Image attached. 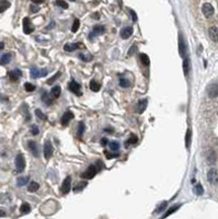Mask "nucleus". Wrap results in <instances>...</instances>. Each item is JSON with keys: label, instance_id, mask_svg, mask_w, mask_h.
<instances>
[{"label": "nucleus", "instance_id": "f257e3e1", "mask_svg": "<svg viewBox=\"0 0 218 219\" xmlns=\"http://www.w3.org/2000/svg\"><path fill=\"white\" fill-rule=\"evenodd\" d=\"M207 181L211 185L218 184V170L216 168H211L207 172Z\"/></svg>", "mask_w": 218, "mask_h": 219}, {"label": "nucleus", "instance_id": "f03ea898", "mask_svg": "<svg viewBox=\"0 0 218 219\" xmlns=\"http://www.w3.org/2000/svg\"><path fill=\"white\" fill-rule=\"evenodd\" d=\"M202 11H203V15H205V18H211L215 13V9L213 7V4L209 2H205L202 7Z\"/></svg>", "mask_w": 218, "mask_h": 219}, {"label": "nucleus", "instance_id": "7ed1b4c3", "mask_svg": "<svg viewBox=\"0 0 218 219\" xmlns=\"http://www.w3.org/2000/svg\"><path fill=\"white\" fill-rule=\"evenodd\" d=\"M15 167L18 172H23L25 168V159L23 157V154H18L15 157Z\"/></svg>", "mask_w": 218, "mask_h": 219}, {"label": "nucleus", "instance_id": "20e7f679", "mask_svg": "<svg viewBox=\"0 0 218 219\" xmlns=\"http://www.w3.org/2000/svg\"><path fill=\"white\" fill-rule=\"evenodd\" d=\"M98 171H99V170H98L94 165H90L89 168H88V169L82 173V175L81 176H82L83 179H89V180L93 179V178L96 176V174H97Z\"/></svg>", "mask_w": 218, "mask_h": 219}, {"label": "nucleus", "instance_id": "39448f33", "mask_svg": "<svg viewBox=\"0 0 218 219\" xmlns=\"http://www.w3.org/2000/svg\"><path fill=\"white\" fill-rule=\"evenodd\" d=\"M70 188H71V176H67V178L64 180L63 184H61V192L63 194H68L69 191H70Z\"/></svg>", "mask_w": 218, "mask_h": 219}, {"label": "nucleus", "instance_id": "423d86ee", "mask_svg": "<svg viewBox=\"0 0 218 219\" xmlns=\"http://www.w3.org/2000/svg\"><path fill=\"white\" fill-rule=\"evenodd\" d=\"M31 77L33 79H37V78H41V77H45L47 75V70L46 69H39V68H32L31 69Z\"/></svg>", "mask_w": 218, "mask_h": 219}, {"label": "nucleus", "instance_id": "0eeeda50", "mask_svg": "<svg viewBox=\"0 0 218 219\" xmlns=\"http://www.w3.org/2000/svg\"><path fill=\"white\" fill-rule=\"evenodd\" d=\"M34 31V26H33L32 22L29 18L23 19V32L25 34H31Z\"/></svg>", "mask_w": 218, "mask_h": 219}, {"label": "nucleus", "instance_id": "6e6552de", "mask_svg": "<svg viewBox=\"0 0 218 219\" xmlns=\"http://www.w3.org/2000/svg\"><path fill=\"white\" fill-rule=\"evenodd\" d=\"M68 88H69V90H70V91H71L72 93H75L76 95H78V97H80V95H81V87H80V84H79L78 82H76L75 80H71V82L69 83V87H68Z\"/></svg>", "mask_w": 218, "mask_h": 219}, {"label": "nucleus", "instance_id": "1a4fd4ad", "mask_svg": "<svg viewBox=\"0 0 218 219\" xmlns=\"http://www.w3.org/2000/svg\"><path fill=\"white\" fill-rule=\"evenodd\" d=\"M53 156V146L50 140H46L44 144V157L45 159H50Z\"/></svg>", "mask_w": 218, "mask_h": 219}, {"label": "nucleus", "instance_id": "9d476101", "mask_svg": "<svg viewBox=\"0 0 218 219\" xmlns=\"http://www.w3.org/2000/svg\"><path fill=\"white\" fill-rule=\"evenodd\" d=\"M207 93L208 97H211V99L218 97V83H211V86L208 87Z\"/></svg>", "mask_w": 218, "mask_h": 219}, {"label": "nucleus", "instance_id": "9b49d317", "mask_svg": "<svg viewBox=\"0 0 218 219\" xmlns=\"http://www.w3.org/2000/svg\"><path fill=\"white\" fill-rule=\"evenodd\" d=\"M208 35L213 42L218 43V26H211L208 29Z\"/></svg>", "mask_w": 218, "mask_h": 219}, {"label": "nucleus", "instance_id": "f8f14e48", "mask_svg": "<svg viewBox=\"0 0 218 219\" xmlns=\"http://www.w3.org/2000/svg\"><path fill=\"white\" fill-rule=\"evenodd\" d=\"M8 76H9V78H10L11 81H18V80L21 78L22 71L20 69H13V70H11V71L8 72Z\"/></svg>", "mask_w": 218, "mask_h": 219}, {"label": "nucleus", "instance_id": "ddd939ff", "mask_svg": "<svg viewBox=\"0 0 218 219\" xmlns=\"http://www.w3.org/2000/svg\"><path fill=\"white\" fill-rule=\"evenodd\" d=\"M185 52H186V46H185V42L183 40L182 35L180 34L179 36V53L181 57H184L185 56Z\"/></svg>", "mask_w": 218, "mask_h": 219}, {"label": "nucleus", "instance_id": "4468645a", "mask_svg": "<svg viewBox=\"0 0 218 219\" xmlns=\"http://www.w3.org/2000/svg\"><path fill=\"white\" fill-rule=\"evenodd\" d=\"M104 32H105V28H104L103 25H97V26H94V29H93V31L91 32V34H90V39L92 40L93 37H94V35L103 34Z\"/></svg>", "mask_w": 218, "mask_h": 219}, {"label": "nucleus", "instance_id": "2eb2a0df", "mask_svg": "<svg viewBox=\"0 0 218 219\" xmlns=\"http://www.w3.org/2000/svg\"><path fill=\"white\" fill-rule=\"evenodd\" d=\"M133 34V28L132 26H126L121 31V37L124 40H127L128 37H131Z\"/></svg>", "mask_w": 218, "mask_h": 219}, {"label": "nucleus", "instance_id": "dca6fc26", "mask_svg": "<svg viewBox=\"0 0 218 219\" xmlns=\"http://www.w3.org/2000/svg\"><path fill=\"white\" fill-rule=\"evenodd\" d=\"M72 119H74V114H72L71 112H69V111L65 112V114L63 115V117H61V124L66 126Z\"/></svg>", "mask_w": 218, "mask_h": 219}, {"label": "nucleus", "instance_id": "f3484780", "mask_svg": "<svg viewBox=\"0 0 218 219\" xmlns=\"http://www.w3.org/2000/svg\"><path fill=\"white\" fill-rule=\"evenodd\" d=\"M147 105H148V101H147V99H144V100H141L137 104V106H136V112L137 113H139V114H141L145 110H146Z\"/></svg>", "mask_w": 218, "mask_h": 219}, {"label": "nucleus", "instance_id": "a211bd4d", "mask_svg": "<svg viewBox=\"0 0 218 219\" xmlns=\"http://www.w3.org/2000/svg\"><path fill=\"white\" fill-rule=\"evenodd\" d=\"M80 47H82V43H75V44H66L64 46V49L66 52H74V50L78 49Z\"/></svg>", "mask_w": 218, "mask_h": 219}, {"label": "nucleus", "instance_id": "6ab92c4d", "mask_svg": "<svg viewBox=\"0 0 218 219\" xmlns=\"http://www.w3.org/2000/svg\"><path fill=\"white\" fill-rule=\"evenodd\" d=\"M28 147L30 148V150L32 152L35 157H39V148H37V145H36L35 141H33V140H30L29 143H28Z\"/></svg>", "mask_w": 218, "mask_h": 219}, {"label": "nucleus", "instance_id": "aec40b11", "mask_svg": "<svg viewBox=\"0 0 218 219\" xmlns=\"http://www.w3.org/2000/svg\"><path fill=\"white\" fill-rule=\"evenodd\" d=\"M206 159H207L208 163H211V164H214L215 162L217 161V156H216V152H215L214 150H209L207 152Z\"/></svg>", "mask_w": 218, "mask_h": 219}, {"label": "nucleus", "instance_id": "412c9836", "mask_svg": "<svg viewBox=\"0 0 218 219\" xmlns=\"http://www.w3.org/2000/svg\"><path fill=\"white\" fill-rule=\"evenodd\" d=\"M191 141H192V130L189 128L185 134V146L187 149H190L191 147Z\"/></svg>", "mask_w": 218, "mask_h": 219}, {"label": "nucleus", "instance_id": "4be33fe9", "mask_svg": "<svg viewBox=\"0 0 218 219\" xmlns=\"http://www.w3.org/2000/svg\"><path fill=\"white\" fill-rule=\"evenodd\" d=\"M61 87L56 86L52 89V91H50V95H52V97H54V99H57V97H59V95H61Z\"/></svg>", "mask_w": 218, "mask_h": 219}, {"label": "nucleus", "instance_id": "5701e85b", "mask_svg": "<svg viewBox=\"0 0 218 219\" xmlns=\"http://www.w3.org/2000/svg\"><path fill=\"white\" fill-rule=\"evenodd\" d=\"M20 212H21L22 215H25V214H29L31 212V206H30L28 203H23L20 207Z\"/></svg>", "mask_w": 218, "mask_h": 219}, {"label": "nucleus", "instance_id": "b1692460", "mask_svg": "<svg viewBox=\"0 0 218 219\" xmlns=\"http://www.w3.org/2000/svg\"><path fill=\"white\" fill-rule=\"evenodd\" d=\"M179 208H180V205H173L172 207H170V208H169L168 210L166 212V214L162 216V217H163V218H167L168 216H170L171 214H173L174 212H176V210H178Z\"/></svg>", "mask_w": 218, "mask_h": 219}, {"label": "nucleus", "instance_id": "393cba45", "mask_svg": "<svg viewBox=\"0 0 218 219\" xmlns=\"http://www.w3.org/2000/svg\"><path fill=\"white\" fill-rule=\"evenodd\" d=\"M90 88H91V90H92V91H94V92H98V91L100 90V88H101V84H100V83H98L96 80H91V81H90Z\"/></svg>", "mask_w": 218, "mask_h": 219}, {"label": "nucleus", "instance_id": "a878e982", "mask_svg": "<svg viewBox=\"0 0 218 219\" xmlns=\"http://www.w3.org/2000/svg\"><path fill=\"white\" fill-rule=\"evenodd\" d=\"M9 7H10V2L9 1H7V0H1L0 1V13L6 11Z\"/></svg>", "mask_w": 218, "mask_h": 219}, {"label": "nucleus", "instance_id": "bb28decb", "mask_svg": "<svg viewBox=\"0 0 218 219\" xmlns=\"http://www.w3.org/2000/svg\"><path fill=\"white\" fill-rule=\"evenodd\" d=\"M137 141H138V137L136 136V135H133V136H131L128 139L126 140V144H125L126 147H128L131 145H135Z\"/></svg>", "mask_w": 218, "mask_h": 219}, {"label": "nucleus", "instance_id": "cd10ccee", "mask_svg": "<svg viewBox=\"0 0 218 219\" xmlns=\"http://www.w3.org/2000/svg\"><path fill=\"white\" fill-rule=\"evenodd\" d=\"M28 182H29V176H22V178L18 179L17 184H18V186H24V185H26Z\"/></svg>", "mask_w": 218, "mask_h": 219}, {"label": "nucleus", "instance_id": "c85d7f7f", "mask_svg": "<svg viewBox=\"0 0 218 219\" xmlns=\"http://www.w3.org/2000/svg\"><path fill=\"white\" fill-rule=\"evenodd\" d=\"M11 60V54H4L2 55V57L0 59V64L1 65H7L8 63H10Z\"/></svg>", "mask_w": 218, "mask_h": 219}, {"label": "nucleus", "instance_id": "c756f323", "mask_svg": "<svg viewBox=\"0 0 218 219\" xmlns=\"http://www.w3.org/2000/svg\"><path fill=\"white\" fill-rule=\"evenodd\" d=\"M140 61L144 66H149V64H150V59L146 54H140Z\"/></svg>", "mask_w": 218, "mask_h": 219}, {"label": "nucleus", "instance_id": "7c9ffc66", "mask_svg": "<svg viewBox=\"0 0 218 219\" xmlns=\"http://www.w3.org/2000/svg\"><path fill=\"white\" fill-rule=\"evenodd\" d=\"M183 71H184V75L187 76L189 75V71H190V60L187 58L184 59L183 61Z\"/></svg>", "mask_w": 218, "mask_h": 219}, {"label": "nucleus", "instance_id": "2f4dec72", "mask_svg": "<svg viewBox=\"0 0 218 219\" xmlns=\"http://www.w3.org/2000/svg\"><path fill=\"white\" fill-rule=\"evenodd\" d=\"M39 183H36V182H31V183L28 185V190L29 192H36V191L39 190Z\"/></svg>", "mask_w": 218, "mask_h": 219}, {"label": "nucleus", "instance_id": "473e14b6", "mask_svg": "<svg viewBox=\"0 0 218 219\" xmlns=\"http://www.w3.org/2000/svg\"><path fill=\"white\" fill-rule=\"evenodd\" d=\"M110 149H111L112 151H118L120 150V144H118L117 141H112V143H110Z\"/></svg>", "mask_w": 218, "mask_h": 219}, {"label": "nucleus", "instance_id": "72a5a7b5", "mask_svg": "<svg viewBox=\"0 0 218 219\" xmlns=\"http://www.w3.org/2000/svg\"><path fill=\"white\" fill-rule=\"evenodd\" d=\"M120 86H121L122 88H128V87L131 86V82H129V80L122 78V79H120Z\"/></svg>", "mask_w": 218, "mask_h": 219}, {"label": "nucleus", "instance_id": "f704fd0d", "mask_svg": "<svg viewBox=\"0 0 218 219\" xmlns=\"http://www.w3.org/2000/svg\"><path fill=\"white\" fill-rule=\"evenodd\" d=\"M42 101H43V102H45V103H46L47 105H50V104H52V97H48V94H47L46 92H45V93H44L43 95H42Z\"/></svg>", "mask_w": 218, "mask_h": 219}, {"label": "nucleus", "instance_id": "c9c22d12", "mask_svg": "<svg viewBox=\"0 0 218 219\" xmlns=\"http://www.w3.org/2000/svg\"><path fill=\"white\" fill-rule=\"evenodd\" d=\"M24 88H25V90H26L28 92H33V91H34V90L36 89L35 86H34V84H32V83H30V82H26V83H25V84H24Z\"/></svg>", "mask_w": 218, "mask_h": 219}, {"label": "nucleus", "instance_id": "e433bc0d", "mask_svg": "<svg viewBox=\"0 0 218 219\" xmlns=\"http://www.w3.org/2000/svg\"><path fill=\"white\" fill-rule=\"evenodd\" d=\"M79 26H80V22H79L78 19H75V21H74V24L71 26V31L72 32H77L79 29Z\"/></svg>", "mask_w": 218, "mask_h": 219}, {"label": "nucleus", "instance_id": "4c0bfd02", "mask_svg": "<svg viewBox=\"0 0 218 219\" xmlns=\"http://www.w3.org/2000/svg\"><path fill=\"white\" fill-rule=\"evenodd\" d=\"M167 205H168V203H167V202H163V203H161V205H160V206H158V207H157V209L155 210V214H158V212H162V210H163V209L166 208V207H167Z\"/></svg>", "mask_w": 218, "mask_h": 219}, {"label": "nucleus", "instance_id": "58836bf2", "mask_svg": "<svg viewBox=\"0 0 218 219\" xmlns=\"http://www.w3.org/2000/svg\"><path fill=\"white\" fill-rule=\"evenodd\" d=\"M195 193H196L197 195H203L204 188L201 184H196V185H195Z\"/></svg>", "mask_w": 218, "mask_h": 219}, {"label": "nucleus", "instance_id": "ea45409f", "mask_svg": "<svg viewBox=\"0 0 218 219\" xmlns=\"http://www.w3.org/2000/svg\"><path fill=\"white\" fill-rule=\"evenodd\" d=\"M85 133V124L83 123H80L78 126V136L81 137Z\"/></svg>", "mask_w": 218, "mask_h": 219}, {"label": "nucleus", "instance_id": "a19ab883", "mask_svg": "<svg viewBox=\"0 0 218 219\" xmlns=\"http://www.w3.org/2000/svg\"><path fill=\"white\" fill-rule=\"evenodd\" d=\"M79 58H80V59H82L83 61H89V60H91V59H92V56H91V55H85V54H80L79 55Z\"/></svg>", "mask_w": 218, "mask_h": 219}, {"label": "nucleus", "instance_id": "79ce46f5", "mask_svg": "<svg viewBox=\"0 0 218 219\" xmlns=\"http://www.w3.org/2000/svg\"><path fill=\"white\" fill-rule=\"evenodd\" d=\"M56 4L59 6V7H61V8H64V9H67L68 8L67 2L64 1V0H56Z\"/></svg>", "mask_w": 218, "mask_h": 219}, {"label": "nucleus", "instance_id": "37998d69", "mask_svg": "<svg viewBox=\"0 0 218 219\" xmlns=\"http://www.w3.org/2000/svg\"><path fill=\"white\" fill-rule=\"evenodd\" d=\"M35 114L37 115V117H39V119H46V116L44 115V113H43L42 111H41L39 108L35 110Z\"/></svg>", "mask_w": 218, "mask_h": 219}, {"label": "nucleus", "instance_id": "c03bdc74", "mask_svg": "<svg viewBox=\"0 0 218 219\" xmlns=\"http://www.w3.org/2000/svg\"><path fill=\"white\" fill-rule=\"evenodd\" d=\"M104 154L106 156V159H112L114 158V157H118V154H110L109 151H104Z\"/></svg>", "mask_w": 218, "mask_h": 219}, {"label": "nucleus", "instance_id": "a18cd8bd", "mask_svg": "<svg viewBox=\"0 0 218 219\" xmlns=\"http://www.w3.org/2000/svg\"><path fill=\"white\" fill-rule=\"evenodd\" d=\"M59 76H61V72L58 71L57 73H56V75H55V76H53V77H52V78H50V79L48 80V81H47V83H48V84H52V83H53L54 81H55V80L57 79V78H58V77H59Z\"/></svg>", "mask_w": 218, "mask_h": 219}, {"label": "nucleus", "instance_id": "49530a36", "mask_svg": "<svg viewBox=\"0 0 218 219\" xmlns=\"http://www.w3.org/2000/svg\"><path fill=\"white\" fill-rule=\"evenodd\" d=\"M39 127H37V126L36 125H33L32 127H31V133H32V135H34V136H35V135H37V134H39Z\"/></svg>", "mask_w": 218, "mask_h": 219}, {"label": "nucleus", "instance_id": "de8ad7c7", "mask_svg": "<svg viewBox=\"0 0 218 219\" xmlns=\"http://www.w3.org/2000/svg\"><path fill=\"white\" fill-rule=\"evenodd\" d=\"M136 52H137V46H136V45H133L128 50V55L129 56H132L133 54H135Z\"/></svg>", "mask_w": 218, "mask_h": 219}, {"label": "nucleus", "instance_id": "09e8293b", "mask_svg": "<svg viewBox=\"0 0 218 219\" xmlns=\"http://www.w3.org/2000/svg\"><path fill=\"white\" fill-rule=\"evenodd\" d=\"M86 185H87V183H86V182H82V183L78 184V186H77V187H75V191H76V192H77V191H78L79 188H80V190H82V188H83V187H85V186H86Z\"/></svg>", "mask_w": 218, "mask_h": 219}, {"label": "nucleus", "instance_id": "8fccbe9b", "mask_svg": "<svg viewBox=\"0 0 218 219\" xmlns=\"http://www.w3.org/2000/svg\"><path fill=\"white\" fill-rule=\"evenodd\" d=\"M131 15H132V18H133V21L136 22L137 21V15H136V12L134 10H131Z\"/></svg>", "mask_w": 218, "mask_h": 219}, {"label": "nucleus", "instance_id": "3c124183", "mask_svg": "<svg viewBox=\"0 0 218 219\" xmlns=\"http://www.w3.org/2000/svg\"><path fill=\"white\" fill-rule=\"evenodd\" d=\"M34 4H42V2H44V0H32Z\"/></svg>", "mask_w": 218, "mask_h": 219}, {"label": "nucleus", "instance_id": "603ef678", "mask_svg": "<svg viewBox=\"0 0 218 219\" xmlns=\"http://www.w3.org/2000/svg\"><path fill=\"white\" fill-rule=\"evenodd\" d=\"M31 9H32V12H37V11H39V8H37V7H33V6H32V7H31Z\"/></svg>", "mask_w": 218, "mask_h": 219}, {"label": "nucleus", "instance_id": "864d4df0", "mask_svg": "<svg viewBox=\"0 0 218 219\" xmlns=\"http://www.w3.org/2000/svg\"><path fill=\"white\" fill-rule=\"evenodd\" d=\"M4 216H6V212H4V210L0 209V217H4Z\"/></svg>", "mask_w": 218, "mask_h": 219}, {"label": "nucleus", "instance_id": "5fc2aeb1", "mask_svg": "<svg viewBox=\"0 0 218 219\" xmlns=\"http://www.w3.org/2000/svg\"><path fill=\"white\" fill-rule=\"evenodd\" d=\"M107 144V139H105V138H103V139H102V145H106Z\"/></svg>", "mask_w": 218, "mask_h": 219}, {"label": "nucleus", "instance_id": "6e6d98bb", "mask_svg": "<svg viewBox=\"0 0 218 219\" xmlns=\"http://www.w3.org/2000/svg\"><path fill=\"white\" fill-rule=\"evenodd\" d=\"M4 44L2 42H0V49H4Z\"/></svg>", "mask_w": 218, "mask_h": 219}, {"label": "nucleus", "instance_id": "4d7b16f0", "mask_svg": "<svg viewBox=\"0 0 218 219\" xmlns=\"http://www.w3.org/2000/svg\"><path fill=\"white\" fill-rule=\"evenodd\" d=\"M71 1H75V0H71Z\"/></svg>", "mask_w": 218, "mask_h": 219}]
</instances>
